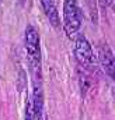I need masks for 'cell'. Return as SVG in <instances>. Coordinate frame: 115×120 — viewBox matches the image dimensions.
I'll use <instances>...</instances> for the list:
<instances>
[{
	"instance_id": "obj_7",
	"label": "cell",
	"mask_w": 115,
	"mask_h": 120,
	"mask_svg": "<svg viewBox=\"0 0 115 120\" xmlns=\"http://www.w3.org/2000/svg\"><path fill=\"white\" fill-rule=\"evenodd\" d=\"M77 71H79V82H80V90H82V94H83V96L86 95L87 90H88V87H90V78H88V73L84 71V70H82V68H77Z\"/></svg>"
},
{
	"instance_id": "obj_9",
	"label": "cell",
	"mask_w": 115,
	"mask_h": 120,
	"mask_svg": "<svg viewBox=\"0 0 115 120\" xmlns=\"http://www.w3.org/2000/svg\"><path fill=\"white\" fill-rule=\"evenodd\" d=\"M105 1H107V4H108L110 7H112L115 10V0H105Z\"/></svg>"
},
{
	"instance_id": "obj_5",
	"label": "cell",
	"mask_w": 115,
	"mask_h": 120,
	"mask_svg": "<svg viewBox=\"0 0 115 120\" xmlns=\"http://www.w3.org/2000/svg\"><path fill=\"white\" fill-rule=\"evenodd\" d=\"M32 110H34V119L41 120L42 119V112H44V90H42V82H32Z\"/></svg>"
},
{
	"instance_id": "obj_6",
	"label": "cell",
	"mask_w": 115,
	"mask_h": 120,
	"mask_svg": "<svg viewBox=\"0 0 115 120\" xmlns=\"http://www.w3.org/2000/svg\"><path fill=\"white\" fill-rule=\"evenodd\" d=\"M39 3L42 6V10L46 15V18L49 20L51 25L53 28H59L60 27V20H59V14H58L55 1L53 0H39Z\"/></svg>"
},
{
	"instance_id": "obj_4",
	"label": "cell",
	"mask_w": 115,
	"mask_h": 120,
	"mask_svg": "<svg viewBox=\"0 0 115 120\" xmlns=\"http://www.w3.org/2000/svg\"><path fill=\"white\" fill-rule=\"evenodd\" d=\"M98 53H100V61L105 74L115 82V56L112 50L110 49V46L101 45L98 49Z\"/></svg>"
},
{
	"instance_id": "obj_10",
	"label": "cell",
	"mask_w": 115,
	"mask_h": 120,
	"mask_svg": "<svg viewBox=\"0 0 115 120\" xmlns=\"http://www.w3.org/2000/svg\"><path fill=\"white\" fill-rule=\"evenodd\" d=\"M18 3H20V4H24V3H25V0H18Z\"/></svg>"
},
{
	"instance_id": "obj_8",
	"label": "cell",
	"mask_w": 115,
	"mask_h": 120,
	"mask_svg": "<svg viewBox=\"0 0 115 120\" xmlns=\"http://www.w3.org/2000/svg\"><path fill=\"white\" fill-rule=\"evenodd\" d=\"M24 120H35L34 119V110H32V102H31V98L27 99V103H25Z\"/></svg>"
},
{
	"instance_id": "obj_1",
	"label": "cell",
	"mask_w": 115,
	"mask_h": 120,
	"mask_svg": "<svg viewBox=\"0 0 115 120\" xmlns=\"http://www.w3.org/2000/svg\"><path fill=\"white\" fill-rule=\"evenodd\" d=\"M24 39H25V52H27L29 71L32 75V82H41V63H42L41 41H39V34L34 25H27Z\"/></svg>"
},
{
	"instance_id": "obj_3",
	"label": "cell",
	"mask_w": 115,
	"mask_h": 120,
	"mask_svg": "<svg viewBox=\"0 0 115 120\" xmlns=\"http://www.w3.org/2000/svg\"><path fill=\"white\" fill-rule=\"evenodd\" d=\"M74 57L77 61V68H82L84 71H90L91 67H93V49H91V45L90 42L87 41L84 36H77L76 38V42H74Z\"/></svg>"
},
{
	"instance_id": "obj_2",
	"label": "cell",
	"mask_w": 115,
	"mask_h": 120,
	"mask_svg": "<svg viewBox=\"0 0 115 120\" xmlns=\"http://www.w3.org/2000/svg\"><path fill=\"white\" fill-rule=\"evenodd\" d=\"M82 27V10L77 0H63V28L69 39H74Z\"/></svg>"
}]
</instances>
